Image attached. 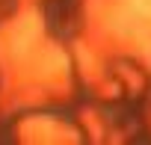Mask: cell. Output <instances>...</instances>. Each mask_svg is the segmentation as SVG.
Masks as SVG:
<instances>
[{"instance_id": "cell-1", "label": "cell", "mask_w": 151, "mask_h": 145, "mask_svg": "<svg viewBox=\"0 0 151 145\" xmlns=\"http://www.w3.org/2000/svg\"><path fill=\"white\" fill-rule=\"evenodd\" d=\"M136 15H142V21H151V0H133Z\"/></svg>"}]
</instances>
